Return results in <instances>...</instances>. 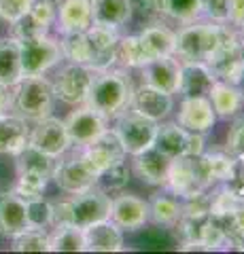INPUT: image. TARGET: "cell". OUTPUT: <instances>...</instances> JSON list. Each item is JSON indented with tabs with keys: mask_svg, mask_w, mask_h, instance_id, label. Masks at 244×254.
<instances>
[{
	"mask_svg": "<svg viewBox=\"0 0 244 254\" xmlns=\"http://www.w3.org/2000/svg\"><path fill=\"white\" fill-rule=\"evenodd\" d=\"M134 93L132 78L123 70H93L85 104L106 119H117L130 108Z\"/></svg>",
	"mask_w": 244,
	"mask_h": 254,
	"instance_id": "1",
	"label": "cell"
},
{
	"mask_svg": "<svg viewBox=\"0 0 244 254\" xmlns=\"http://www.w3.org/2000/svg\"><path fill=\"white\" fill-rule=\"evenodd\" d=\"M53 102H56L53 83L43 74L23 76L11 93V106L15 115L28 123H36L49 117L53 110Z\"/></svg>",
	"mask_w": 244,
	"mask_h": 254,
	"instance_id": "2",
	"label": "cell"
},
{
	"mask_svg": "<svg viewBox=\"0 0 244 254\" xmlns=\"http://www.w3.org/2000/svg\"><path fill=\"white\" fill-rule=\"evenodd\" d=\"M219 43L217 21H191L176 34L174 55L180 62H204L212 55Z\"/></svg>",
	"mask_w": 244,
	"mask_h": 254,
	"instance_id": "3",
	"label": "cell"
},
{
	"mask_svg": "<svg viewBox=\"0 0 244 254\" xmlns=\"http://www.w3.org/2000/svg\"><path fill=\"white\" fill-rule=\"evenodd\" d=\"M166 187L170 193H174L180 199H191V197L206 193L212 187L210 178L204 168L202 155L198 157H178L172 159L170 174L166 180Z\"/></svg>",
	"mask_w": 244,
	"mask_h": 254,
	"instance_id": "4",
	"label": "cell"
},
{
	"mask_svg": "<svg viewBox=\"0 0 244 254\" xmlns=\"http://www.w3.org/2000/svg\"><path fill=\"white\" fill-rule=\"evenodd\" d=\"M240 36L236 34L234 26H225L219 23V43L217 49L212 51V55L206 60V66L210 68V72L215 74L219 81L234 83L236 76L242 70V60H240V49H238Z\"/></svg>",
	"mask_w": 244,
	"mask_h": 254,
	"instance_id": "5",
	"label": "cell"
},
{
	"mask_svg": "<svg viewBox=\"0 0 244 254\" xmlns=\"http://www.w3.org/2000/svg\"><path fill=\"white\" fill-rule=\"evenodd\" d=\"M157 121L147 119L143 115L134 113L132 108H128L125 113L117 117V125L115 131L119 133L121 144L125 148V155H138L143 150L151 148L155 142V133H157Z\"/></svg>",
	"mask_w": 244,
	"mask_h": 254,
	"instance_id": "6",
	"label": "cell"
},
{
	"mask_svg": "<svg viewBox=\"0 0 244 254\" xmlns=\"http://www.w3.org/2000/svg\"><path fill=\"white\" fill-rule=\"evenodd\" d=\"M153 146L170 159L198 157L204 153V133L189 131L178 123H163L157 125Z\"/></svg>",
	"mask_w": 244,
	"mask_h": 254,
	"instance_id": "7",
	"label": "cell"
},
{
	"mask_svg": "<svg viewBox=\"0 0 244 254\" xmlns=\"http://www.w3.org/2000/svg\"><path fill=\"white\" fill-rule=\"evenodd\" d=\"M68 203H70V220H73V225L81 229L93 225V222L111 218L113 199L106 190H102L96 185L87 190H83V193L73 195Z\"/></svg>",
	"mask_w": 244,
	"mask_h": 254,
	"instance_id": "8",
	"label": "cell"
},
{
	"mask_svg": "<svg viewBox=\"0 0 244 254\" xmlns=\"http://www.w3.org/2000/svg\"><path fill=\"white\" fill-rule=\"evenodd\" d=\"M19 53H21V72H23V76L45 74L47 70L53 68L62 60L60 43L51 36L19 41Z\"/></svg>",
	"mask_w": 244,
	"mask_h": 254,
	"instance_id": "9",
	"label": "cell"
},
{
	"mask_svg": "<svg viewBox=\"0 0 244 254\" xmlns=\"http://www.w3.org/2000/svg\"><path fill=\"white\" fill-rule=\"evenodd\" d=\"M91 74L93 70L83 64H73L60 68V72L56 74L53 81V93L56 98H60L64 104H73V106H81L85 104L87 98L89 85H91Z\"/></svg>",
	"mask_w": 244,
	"mask_h": 254,
	"instance_id": "10",
	"label": "cell"
},
{
	"mask_svg": "<svg viewBox=\"0 0 244 254\" xmlns=\"http://www.w3.org/2000/svg\"><path fill=\"white\" fill-rule=\"evenodd\" d=\"M106 123H108V119L104 115H100L98 110L89 108L87 104H81V108L73 110L64 121L70 144L77 148H83L91 140H96L106 129Z\"/></svg>",
	"mask_w": 244,
	"mask_h": 254,
	"instance_id": "11",
	"label": "cell"
},
{
	"mask_svg": "<svg viewBox=\"0 0 244 254\" xmlns=\"http://www.w3.org/2000/svg\"><path fill=\"white\" fill-rule=\"evenodd\" d=\"M28 144L34 146L36 150H41V153H45V155L56 157V159L60 155H64L66 150L73 146L70 144L64 121H60V119L51 117V115L41 119V121H36L34 129L30 131Z\"/></svg>",
	"mask_w": 244,
	"mask_h": 254,
	"instance_id": "12",
	"label": "cell"
},
{
	"mask_svg": "<svg viewBox=\"0 0 244 254\" xmlns=\"http://www.w3.org/2000/svg\"><path fill=\"white\" fill-rule=\"evenodd\" d=\"M51 178L56 180L60 190L77 195V193H83V190H87L96 185L98 174L87 165L83 155H77V157H68L64 161L56 163V170H53Z\"/></svg>",
	"mask_w": 244,
	"mask_h": 254,
	"instance_id": "13",
	"label": "cell"
},
{
	"mask_svg": "<svg viewBox=\"0 0 244 254\" xmlns=\"http://www.w3.org/2000/svg\"><path fill=\"white\" fill-rule=\"evenodd\" d=\"M83 159L87 161L89 168L100 174L102 170H106L108 165H113L115 161L125 159V148L121 144L119 133L115 131V127H106L96 140H91L87 146H83Z\"/></svg>",
	"mask_w": 244,
	"mask_h": 254,
	"instance_id": "14",
	"label": "cell"
},
{
	"mask_svg": "<svg viewBox=\"0 0 244 254\" xmlns=\"http://www.w3.org/2000/svg\"><path fill=\"white\" fill-rule=\"evenodd\" d=\"M87 41L91 47V70H106L117 62V43H119V32L115 26H104V23H91L85 30Z\"/></svg>",
	"mask_w": 244,
	"mask_h": 254,
	"instance_id": "15",
	"label": "cell"
},
{
	"mask_svg": "<svg viewBox=\"0 0 244 254\" xmlns=\"http://www.w3.org/2000/svg\"><path fill=\"white\" fill-rule=\"evenodd\" d=\"M140 70L145 85H151L155 89H162L170 95L178 93L180 87V60L176 55H163L147 62Z\"/></svg>",
	"mask_w": 244,
	"mask_h": 254,
	"instance_id": "16",
	"label": "cell"
},
{
	"mask_svg": "<svg viewBox=\"0 0 244 254\" xmlns=\"http://www.w3.org/2000/svg\"><path fill=\"white\" fill-rule=\"evenodd\" d=\"M172 106H174V100H172L170 93L155 89V87L145 85V83L134 89L132 102H130V108L134 113L143 115L147 119H153L157 123L172 113Z\"/></svg>",
	"mask_w": 244,
	"mask_h": 254,
	"instance_id": "17",
	"label": "cell"
},
{
	"mask_svg": "<svg viewBox=\"0 0 244 254\" xmlns=\"http://www.w3.org/2000/svg\"><path fill=\"white\" fill-rule=\"evenodd\" d=\"M132 165H134L136 176L143 182H147L151 187H163L170 174L172 159L168 155H163L162 150H157L155 146H151L143 150V153L134 155Z\"/></svg>",
	"mask_w": 244,
	"mask_h": 254,
	"instance_id": "18",
	"label": "cell"
},
{
	"mask_svg": "<svg viewBox=\"0 0 244 254\" xmlns=\"http://www.w3.org/2000/svg\"><path fill=\"white\" fill-rule=\"evenodd\" d=\"M111 220L121 231H136L149 220V201L134 195H119L111 203Z\"/></svg>",
	"mask_w": 244,
	"mask_h": 254,
	"instance_id": "19",
	"label": "cell"
},
{
	"mask_svg": "<svg viewBox=\"0 0 244 254\" xmlns=\"http://www.w3.org/2000/svg\"><path fill=\"white\" fill-rule=\"evenodd\" d=\"M217 121V115L212 110L208 98H183L176 123L195 133H206L212 129Z\"/></svg>",
	"mask_w": 244,
	"mask_h": 254,
	"instance_id": "20",
	"label": "cell"
},
{
	"mask_svg": "<svg viewBox=\"0 0 244 254\" xmlns=\"http://www.w3.org/2000/svg\"><path fill=\"white\" fill-rule=\"evenodd\" d=\"M217 76L204 62H180V87L183 98H208Z\"/></svg>",
	"mask_w": 244,
	"mask_h": 254,
	"instance_id": "21",
	"label": "cell"
},
{
	"mask_svg": "<svg viewBox=\"0 0 244 254\" xmlns=\"http://www.w3.org/2000/svg\"><path fill=\"white\" fill-rule=\"evenodd\" d=\"M28 227L26 199H21L15 190L0 193V237H15Z\"/></svg>",
	"mask_w": 244,
	"mask_h": 254,
	"instance_id": "22",
	"label": "cell"
},
{
	"mask_svg": "<svg viewBox=\"0 0 244 254\" xmlns=\"http://www.w3.org/2000/svg\"><path fill=\"white\" fill-rule=\"evenodd\" d=\"M87 252H119L123 250V233L111 218L93 222L83 229Z\"/></svg>",
	"mask_w": 244,
	"mask_h": 254,
	"instance_id": "23",
	"label": "cell"
},
{
	"mask_svg": "<svg viewBox=\"0 0 244 254\" xmlns=\"http://www.w3.org/2000/svg\"><path fill=\"white\" fill-rule=\"evenodd\" d=\"M58 21L60 32H85L91 19V0H62L58 6Z\"/></svg>",
	"mask_w": 244,
	"mask_h": 254,
	"instance_id": "24",
	"label": "cell"
},
{
	"mask_svg": "<svg viewBox=\"0 0 244 254\" xmlns=\"http://www.w3.org/2000/svg\"><path fill=\"white\" fill-rule=\"evenodd\" d=\"M30 127L17 115H0V155H17L28 144Z\"/></svg>",
	"mask_w": 244,
	"mask_h": 254,
	"instance_id": "25",
	"label": "cell"
},
{
	"mask_svg": "<svg viewBox=\"0 0 244 254\" xmlns=\"http://www.w3.org/2000/svg\"><path fill=\"white\" fill-rule=\"evenodd\" d=\"M132 0H91V19L93 23L119 28L132 17Z\"/></svg>",
	"mask_w": 244,
	"mask_h": 254,
	"instance_id": "26",
	"label": "cell"
},
{
	"mask_svg": "<svg viewBox=\"0 0 244 254\" xmlns=\"http://www.w3.org/2000/svg\"><path fill=\"white\" fill-rule=\"evenodd\" d=\"M23 78L17 38H0V85L15 87Z\"/></svg>",
	"mask_w": 244,
	"mask_h": 254,
	"instance_id": "27",
	"label": "cell"
},
{
	"mask_svg": "<svg viewBox=\"0 0 244 254\" xmlns=\"http://www.w3.org/2000/svg\"><path fill=\"white\" fill-rule=\"evenodd\" d=\"M208 100L212 104L215 115L221 117V119L236 117V115H238V110H240V106H242V98H240L238 89H236L232 83L219 81V78H217V83L212 85Z\"/></svg>",
	"mask_w": 244,
	"mask_h": 254,
	"instance_id": "28",
	"label": "cell"
},
{
	"mask_svg": "<svg viewBox=\"0 0 244 254\" xmlns=\"http://www.w3.org/2000/svg\"><path fill=\"white\" fill-rule=\"evenodd\" d=\"M15 168H17V174H41L45 178H51L56 170V157H49L26 144L15 155Z\"/></svg>",
	"mask_w": 244,
	"mask_h": 254,
	"instance_id": "29",
	"label": "cell"
},
{
	"mask_svg": "<svg viewBox=\"0 0 244 254\" xmlns=\"http://www.w3.org/2000/svg\"><path fill=\"white\" fill-rule=\"evenodd\" d=\"M138 36L143 41L145 49L149 51V55H151V60L163 58V55H174L176 34L166 26H149Z\"/></svg>",
	"mask_w": 244,
	"mask_h": 254,
	"instance_id": "30",
	"label": "cell"
},
{
	"mask_svg": "<svg viewBox=\"0 0 244 254\" xmlns=\"http://www.w3.org/2000/svg\"><path fill=\"white\" fill-rule=\"evenodd\" d=\"M51 252H85V235L83 229L77 225H60L53 227L49 235Z\"/></svg>",
	"mask_w": 244,
	"mask_h": 254,
	"instance_id": "31",
	"label": "cell"
},
{
	"mask_svg": "<svg viewBox=\"0 0 244 254\" xmlns=\"http://www.w3.org/2000/svg\"><path fill=\"white\" fill-rule=\"evenodd\" d=\"M60 49H62V58L73 62V64H83L89 66L91 62V47L87 41L85 32H66L60 38Z\"/></svg>",
	"mask_w": 244,
	"mask_h": 254,
	"instance_id": "32",
	"label": "cell"
},
{
	"mask_svg": "<svg viewBox=\"0 0 244 254\" xmlns=\"http://www.w3.org/2000/svg\"><path fill=\"white\" fill-rule=\"evenodd\" d=\"M117 62L123 68H143L147 62H151V55L145 49L140 36H123L117 43Z\"/></svg>",
	"mask_w": 244,
	"mask_h": 254,
	"instance_id": "33",
	"label": "cell"
},
{
	"mask_svg": "<svg viewBox=\"0 0 244 254\" xmlns=\"http://www.w3.org/2000/svg\"><path fill=\"white\" fill-rule=\"evenodd\" d=\"M180 214H183L180 203L168 195H155L153 199L149 201V218H151L155 225L172 227L178 222Z\"/></svg>",
	"mask_w": 244,
	"mask_h": 254,
	"instance_id": "34",
	"label": "cell"
},
{
	"mask_svg": "<svg viewBox=\"0 0 244 254\" xmlns=\"http://www.w3.org/2000/svg\"><path fill=\"white\" fill-rule=\"evenodd\" d=\"M202 161H204V168H206V174L210 178V185L230 180L234 157L227 153V150L225 153H221V150H215V153H202Z\"/></svg>",
	"mask_w": 244,
	"mask_h": 254,
	"instance_id": "35",
	"label": "cell"
},
{
	"mask_svg": "<svg viewBox=\"0 0 244 254\" xmlns=\"http://www.w3.org/2000/svg\"><path fill=\"white\" fill-rule=\"evenodd\" d=\"M130 180V165L125 159L121 161H115L113 165H108L106 170H102L96 178V187H100L106 193H113V190H121Z\"/></svg>",
	"mask_w": 244,
	"mask_h": 254,
	"instance_id": "36",
	"label": "cell"
},
{
	"mask_svg": "<svg viewBox=\"0 0 244 254\" xmlns=\"http://www.w3.org/2000/svg\"><path fill=\"white\" fill-rule=\"evenodd\" d=\"M11 248L15 252H49V233L45 229L28 227L13 237Z\"/></svg>",
	"mask_w": 244,
	"mask_h": 254,
	"instance_id": "37",
	"label": "cell"
},
{
	"mask_svg": "<svg viewBox=\"0 0 244 254\" xmlns=\"http://www.w3.org/2000/svg\"><path fill=\"white\" fill-rule=\"evenodd\" d=\"M13 38H17V41H30V38H41V36H47V32H49V26H47L45 21H41L36 17L32 11H26L17 17L13 23Z\"/></svg>",
	"mask_w": 244,
	"mask_h": 254,
	"instance_id": "38",
	"label": "cell"
},
{
	"mask_svg": "<svg viewBox=\"0 0 244 254\" xmlns=\"http://www.w3.org/2000/svg\"><path fill=\"white\" fill-rule=\"evenodd\" d=\"M166 15L176 21L191 23L202 15L200 0H166Z\"/></svg>",
	"mask_w": 244,
	"mask_h": 254,
	"instance_id": "39",
	"label": "cell"
},
{
	"mask_svg": "<svg viewBox=\"0 0 244 254\" xmlns=\"http://www.w3.org/2000/svg\"><path fill=\"white\" fill-rule=\"evenodd\" d=\"M51 212L53 205L41 197H32L26 199V216H28V225L36 227V229H45L51 225Z\"/></svg>",
	"mask_w": 244,
	"mask_h": 254,
	"instance_id": "40",
	"label": "cell"
},
{
	"mask_svg": "<svg viewBox=\"0 0 244 254\" xmlns=\"http://www.w3.org/2000/svg\"><path fill=\"white\" fill-rule=\"evenodd\" d=\"M17 185H15V193L21 199H32V197H41L43 190L47 189L49 178L41 176V174H17Z\"/></svg>",
	"mask_w": 244,
	"mask_h": 254,
	"instance_id": "41",
	"label": "cell"
},
{
	"mask_svg": "<svg viewBox=\"0 0 244 254\" xmlns=\"http://www.w3.org/2000/svg\"><path fill=\"white\" fill-rule=\"evenodd\" d=\"M225 150H227V153H230L232 157L244 153V115L236 119V121L232 123V127H230V131H227Z\"/></svg>",
	"mask_w": 244,
	"mask_h": 254,
	"instance_id": "42",
	"label": "cell"
},
{
	"mask_svg": "<svg viewBox=\"0 0 244 254\" xmlns=\"http://www.w3.org/2000/svg\"><path fill=\"white\" fill-rule=\"evenodd\" d=\"M34 0H0V17L6 23H13L30 9Z\"/></svg>",
	"mask_w": 244,
	"mask_h": 254,
	"instance_id": "43",
	"label": "cell"
},
{
	"mask_svg": "<svg viewBox=\"0 0 244 254\" xmlns=\"http://www.w3.org/2000/svg\"><path fill=\"white\" fill-rule=\"evenodd\" d=\"M225 185L230 187L238 197H242V199H244V153L234 157L232 176H230V180H227Z\"/></svg>",
	"mask_w": 244,
	"mask_h": 254,
	"instance_id": "44",
	"label": "cell"
},
{
	"mask_svg": "<svg viewBox=\"0 0 244 254\" xmlns=\"http://www.w3.org/2000/svg\"><path fill=\"white\" fill-rule=\"evenodd\" d=\"M202 13H206L212 21L227 23V0H200Z\"/></svg>",
	"mask_w": 244,
	"mask_h": 254,
	"instance_id": "45",
	"label": "cell"
},
{
	"mask_svg": "<svg viewBox=\"0 0 244 254\" xmlns=\"http://www.w3.org/2000/svg\"><path fill=\"white\" fill-rule=\"evenodd\" d=\"M227 21L234 28L244 26V0H227Z\"/></svg>",
	"mask_w": 244,
	"mask_h": 254,
	"instance_id": "46",
	"label": "cell"
},
{
	"mask_svg": "<svg viewBox=\"0 0 244 254\" xmlns=\"http://www.w3.org/2000/svg\"><path fill=\"white\" fill-rule=\"evenodd\" d=\"M140 11L147 15H153V17H162L166 15V0H136Z\"/></svg>",
	"mask_w": 244,
	"mask_h": 254,
	"instance_id": "47",
	"label": "cell"
},
{
	"mask_svg": "<svg viewBox=\"0 0 244 254\" xmlns=\"http://www.w3.org/2000/svg\"><path fill=\"white\" fill-rule=\"evenodd\" d=\"M11 108V93L6 85H0V115H6V110Z\"/></svg>",
	"mask_w": 244,
	"mask_h": 254,
	"instance_id": "48",
	"label": "cell"
},
{
	"mask_svg": "<svg viewBox=\"0 0 244 254\" xmlns=\"http://www.w3.org/2000/svg\"><path fill=\"white\" fill-rule=\"evenodd\" d=\"M236 89H238V93H240V98H242V104H244V66H242V70H240V74L236 76V81L232 83Z\"/></svg>",
	"mask_w": 244,
	"mask_h": 254,
	"instance_id": "49",
	"label": "cell"
},
{
	"mask_svg": "<svg viewBox=\"0 0 244 254\" xmlns=\"http://www.w3.org/2000/svg\"><path fill=\"white\" fill-rule=\"evenodd\" d=\"M238 49H240V60H242V64H244V36L240 38V43H238Z\"/></svg>",
	"mask_w": 244,
	"mask_h": 254,
	"instance_id": "50",
	"label": "cell"
},
{
	"mask_svg": "<svg viewBox=\"0 0 244 254\" xmlns=\"http://www.w3.org/2000/svg\"><path fill=\"white\" fill-rule=\"evenodd\" d=\"M240 30H242V36H244V26H242V28H240Z\"/></svg>",
	"mask_w": 244,
	"mask_h": 254,
	"instance_id": "51",
	"label": "cell"
}]
</instances>
